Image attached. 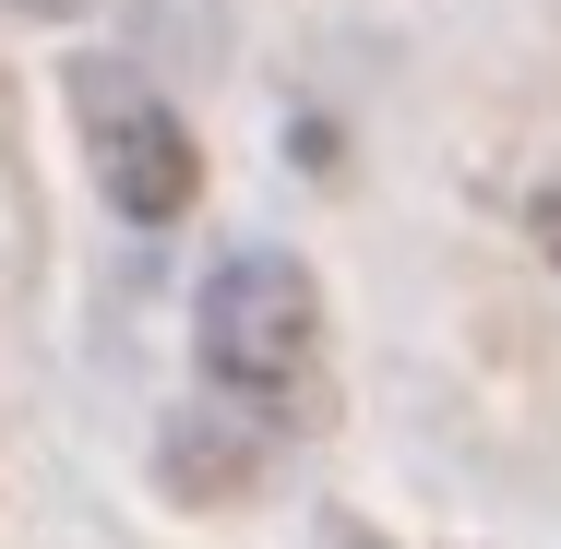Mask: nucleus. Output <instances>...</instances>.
Returning <instances> with one entry per match:
<instances>
[{
  "instance_id": "nucleus-3",
  "label": "nucleus",
  "mask_w": 561,
  "mask_h": 549,
  "mask_svg": "<svg viewBox=\"0 0 561 549\" xmlns=\"http://www.w3.org/2000/svg\"><path fill=\"white\" fill-rule=\"evenodd\" d=\"M538 227H550V251H561V192H550V204H538Z\"/></svg>"
},
{
  "instance_id": "nucleus-1",
  "label": "nucleus",
  "mask_w": 561,
  "mask_h": 549,
  "mask_svg": "<svg viewBox=\"0 0 561 549\" xmlns=\"http://www.w3.org/2000/svg\"><path fill=\"white\" fill-rule=\"evenodd\" d=\"M192 370L216 382V407L311 419L323 407V287H311V263L275 251V239L227 251L192 299Z\"/></svg>"
},
{
  "instance_id": "nucleus-4",
  "label": "nucleus",
  "mask_w": 561,
  "mask_h": 549,
  "mask_svg": "<svg viewBox=\"0 0 561 549\" xmlns=\"http://www.w3.org/2000/svg\"><path fill=\"white\" fill-rule=\"evenodd\" d=\"M12 12H84V0H12Z\"/></svg>"
},
{
  "instance_id": "nucleus-2",
  "label": "nucleus",
  "mask_w": 561,
  "mask_h": 549,
  "mask_svg": "<svg viewBox=\"0 0 561 549\" xmlns=\"http://www.w3.org/2000/svg\"><path fill=\"white\" fill-rule=\"evenodd\" d=\"M72 131H84V168L108 192V216L131 227H180L204 192V144L192 119L168 108L131 60H72Z\"/></svg>"
}]
</instances>
